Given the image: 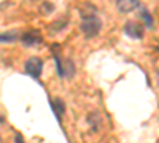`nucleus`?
Returning a JSON list of instances; mask_svg holds the SVG:
<instances>
[{"mask_svg": "<svg viewBox=\"0 0 159 143\" xmlns=\"http://www.w3.org/2000/svg\"><path fill=\"white\" fill-rule=\"evenodd\" d=\"M18 38H21L18 32H5V34H0V42H2V43H5V42H7V43L16 42Z\"/></svg>", "mask_w": 159, "mask_h": 143, "instance_id": "obj_10", "label": "nucleus"}, {"mask_svg": "<svg viewBox=\"0 0 159 143\" xmlns=\"http://www.w3.org/2000/svg\"><path fill=\"white\" fill-rule=\"evenodd\" d=\"M42 10H43V13H45V15H48V13L52 10V5H49V3H43Z\"/></svg>", "mask_w": 159, "mask_h": 143, "instance_id": "obj_12", "label": "nucleus"}, {"mask_svg": "<svg viewBox=\"0 0 159 143\" xmlns=\"http://www.w3.org/2000/svg\"><path fill=\"white\" fill-rule=\"evenodd\" d=\"M157 81H159V73H157Z\"/></svg>", "mask_w": 159, "mask_h": 143, "instance_id": "obj_14", "label": "nucleus"}, {"mask_svg": "<svg viewBox=\"0 0 159 143\" xmlns=\"http://www.w3.org/2000/svg\"><path fill=\"white\" fill-rule=\"evenodd\" d=\"M51 108H52V111H54V114H56V119L61 121L62 113H64V110H65V103H64L61 99H52V100H51Z\"/></svg>", "mask_w": 159, "mask_h": 143, "instance_id": "obj_7", "label": "nucleus"}, {"mask_svg": "<svg viewBox=\"0 0 159 143\" xmlns=\"http://www.w3.org/2000/svg\"><path fill=\"white\" fill-rule=\"evenodd\" d=\"M42 69H43V62L38 57H29L27 62L24 64L25 73H27L29 76H32V78H35V80H38L40 75H42Z\"/></svg>", "mask_w": 159, "mask_h": 143, "instance_id": "obj_2", "label": "nucleus"}, {"mask_svg": "<svg viewBox=\"0 0 159 143\" xmlns=\"http://www.w3.org/2000/svg\"><path fill=\"white\" fill-rule=\"evenodd\" d=\"M96 13H97L96 7H92L91 3H84V5H81V8H80V15H81L83 19L91 18V16H97Z\"/></svg>", "mask_w": 159, "mask_h": 143, "instance_id": "obj_8", "label": "nucleus"}, {"mask_svg": "<svg viewBox=\"0 0 159 143\" xmlns=\"http://www.w3.org/2000/svg\"><path fill=\"white\" fill-rule=\"evenodd\" d=\"M124 32H126L127 37L134 38V40H140V38L143 37V25L135 22V21H129L124 25Z\"/></svg>", "mask_w": 159, "mask_h": 143, "instance_id": "obj_4", "label": "nucleus"}, {"mask_svg": "<svg viewBox=\"0 0 159 143\" xmlns=\"http://www.w3.org/2000/svg\"><path fill=\"white\" fill-rule=\"evenodd\" d=\"M140 19H142V22H143L145 25H147V27L153 29L154 22H153V18H151V15L148 13V10H145V8H142V10H140Z\"/></svg>", "mask_w": 159, "mask_h": 143, "instance_id": "obj_9", "label": "nucleus"}, {"mask_svg": "<svg viewBox=\"0 0 159 143\" xmlns=\"http://www.w3.org/2000/svg\"><path fill=\"white\" fill-rule=\"evenodd\" d=\"M100 29H102V22L97 16H91V18H86L81 21V30L88 38L96 37L100 32Z\"/></svg>", "mask_w": 159, "mask_h": 143, "instance_id": "obj_1", "label": "nucleus"}, {"mask_svg": "<svg viewBox=\"0 0 159 143\" xmlns=\"http://www.w3.org/2000/svg\"><path fill=\"white\" fill-rule=\"evenodd\" d=\"M88 121H89V124L92 126V129H94V131L100 129V126H102V119H100V116H99L97 113H91V116L88 118Z\"/></svg>", "mask_w": 159, "mask_h": 143, "instance_id": "obj_11", "label": "nucleus"}, {"mask_svg": "<svg viewBox=\"0 0 159 143\" xmlns=\"http://www.w3.org/2000/svg\"><path fill=\"white\" fill-rule=\"evenodd\" d=\"M139 0H116V8L119 13H130L135 8H139Z\"/></svg>", "mask_w": 159, "mask_h": 143, "instance_id": "obj_6", "label": "nucleus"}, {"mask_svg": "<svg viewBox=\"0 0 159 143\" xmlns=\"http://www.w3.org/2000/svg\"><path fill=\"white\" fill-rule=\"evenodd\" d=\"M56 59V65H57V73L61 78H72L73 73H75V67H73V62L70 59H59L57 56L54 57Z\"/></svg>", "mask_w": 159, "mask_h": 143, "instance_id": "obj_3", "label": "nucleus"}, {"mask_svg": "<svg viewBox=\"0 0 159 143\" xmlns=\"http://www.w3.org/2000/svg\"><path fill=\"white\" fill-rule=\"evenodd\" d=\"M15 143H24V140H22V137H21L19 134H16V137H15Z\"/></svg>", "mask_w": 159, "mask_h": 143, "instance_id": "obj_13", "label": "nucleus"}, {"mask_svg": "<svg viewBox=\"0 0 159 143\" xmlns=\"http://www.w3.org/2000/svg\"><path fill=\"white\" fill-rule=\"evenodd\" d=\"M21 42L27 46H34L42 43V35H40L38 30H30V32H25L24 35H21Z\"/></svg>", "mask_w": 159, "mask_h": 143, "instance_id": "obj_5", "label": "nucleus"}]
</instances>
